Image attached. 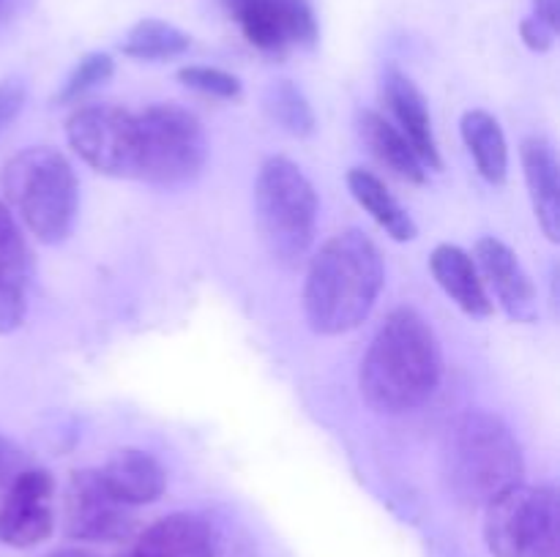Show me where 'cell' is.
Masks as SVG:
<instances>
[{
  "instance_id": "6da1fadb",
  "label": "cell",
  "mask_w": 560,
  "mask_h": 557,
  "mask_svg": "<svg viewBox=\"0 0 560 557\" xmlns=\"http://www.w3.org/2000/svg\"><path fill=\"white\" fill-rule=\"evenodd\" d=\"M443 377V355L430 322L410 306L386 317L361 360V396L386 415L410 413L430 402Z\"/></svg>"
},
{
  "instance_id": "7a4b0ae2",
  "label": "cell",
  "mask_w": 560,
  "mask_h": 557,
  "mask_svg": "<svg viewBox=\"0 0 560 557\" xmlns=\"http://www.w3.org/2000/svg\"><path fill=\"white\" fill-rule=\"evenodd\" d=\"M386 268L381 249L359 229H345L312 257L304 282L306 322L315 333L339 336L372 315Z\"/></svg>"
},
{
  "instance_id": "3957f363",
  "label": "cell",
  "mask_w": 560,
  "mask_h": 557,
  "mask_svg": "<svg viewBox=\"0 0 560 557\" xmlns=\"http://www.w3.org/2000/svg\"><path fill=\"white\" fill-rule=\"evenodd\" d=\"M443 478L448 495L468 508H487L523 484V451L512 429L487 410L459 415L443 442Z\"/></svg>"
},
{
  "instance_id": "277c9868",
  "label": "cell",
  "mask_w": 560,
  "mask_h": 557,
  "mask_svg": "<svg viewBox=\"0 0 560 557\" xmlns=\"http://www.w3.org/2000/svg\"><path fill=\"white\" fill-rule=\"evenodd\" d=\"M3 194L42 244H60L71 235L80 208V189L71 164L55 147H25L3 167Z\"/></svg>"
},
{
  "instance_id": "5b68a950",
  "label": "cell",
  "mask_w": 560,
  "mask_h": 557,
  "mask_svg": "<svg viewBox=\"0 0 560 557\" xmlns=\"http://www.w3.org/2000/svg\"><path fill=\"white\" fill-rule=\"evenodd\" d=\"M255 222L273 262L295 268L315 244L317 191L304 169L284 156H271L255 180Z\"/></svg>"
},
{
  "instance_id": "8992f818",
  "label": "cell",
  "mask_w": 560,
  "mask_h": 557,
  "mask_svg": "<svg viewBox=\"0 0 560 557\" xmlns=\"http://www.w3.org/2000/svg\"><path fill=\"white\" fill-rule=\"evenodd\" d=\"M135 178L153 186H186L202 173L208 140L200 120L178 104H153L135 112Z\"/></svg>"
},
{
  "instance_id": "52a82bcc",
  "label": "cell",
  "mask_w": 560,
  "mask_h": 557,
  "mask_svg": "<svg viewBox=\"0 0 560 557\" xmlns=\"http://www.w3.org/2000/svg\"><path fill=\"white\" fill-rule=\"evenodd\" d=\"M485 541L492 557H556V489L517 484L498 495L487 506Z\"/></svg>"
},
{
  "instance_id": "ba28073f",
  "label": "cell",
  "mask_w": 560,
  "mask_h": 557,
  "mask_svg": "<svg viewBox=\"0 0 560 557\" xmlns=\"http://www.w3.org/2000/svg\"><path fill=\"white\" fill-rule=\"evenodd\" d=\"M66 140L77 156L109 178H135V112L115 104H85L66 120Z\"/></svg>"
},
{
  "instance_id": "9c48e42d",
  "label": "cell",
  "mask_w": 560,
  "mask_h": 557,
  "mask_svg": "<svg viewBox=\"0 0 560 557\" xmlns=\"http://www.w3.org/2000/svg\"><path fill=\"white\" fill-rule=\"evenodd\" d=\"M63 530L77 541H124L135 530V513L115 500L98 470L71 473L63 500Z\"/></svg>"
},
{
  "instance_id": "30bf717a",
  "label": "cell",
  "mask_w": 560,
  "mask_h": 557,
  "mask_svg": "<svg viewBox=\"0 0 560 557\" xmlns=\"http://www.w3.org/2000/svg\"><path fill=\"white\" fill-rule=\"evenodd\" d=\"M55 530V478L42 467H22L0 495V544L31 549Z\"/></svg>"
},
{
  "instance_id": "8fae6325",
  "label": "cell",
  "mask_w": 560,
  "mask_h": 557,
  "mask_svg": "<svg viewBox=\"0 0 560 557\" xmlns=\"http://www.w3.org/2000/svg\"><path fill=\"white\" fill-rule=\"evenodd\" d=\"M238 20L246 42L268 55L290 47H315L317 16L310 0H224Z\"/></svg>"
},
{
  "instance_id": "7c38bea8",
  "label": "cell",
  "mask_w": 560,
  "mask_h": 557,
  "mask_svg": "<svg viewBox=\"0 0 560 557\" xmlns=\"http://www.w3.org/2000/svg\"><path fill=\"white\" fill-rule=\"evenodd\" d=\"M474 262L485 282L487 295L498 300L514 322H534L539 317V300L528 271L512 249L498 238H479Z\"/></svg>"
},
{
  "instance_id": "4fadbf2b",
  "label": "cell",
  "mask_w": 560,
  "mask_h": 557,
  "mask_svg": "<svg viewBox=\"0 0 560 557\" xmlns=\"http://www.w3.org/2000/svg\"><path fill=\"white\" fill-rule=\"evenodd\" d=\"M383 102H386L388 112L394 115V126L402 131L405 140L410 142V147L416 151V156L421 158L427 169H443L441 151H438L435 131H432V118L430 109H427L424 93L416 87V82L408 74H402L399 69L388 66L383 71Z\"/></svg>"
},
{
  "instance_id": "5bb4252c",
  "label": "cell",
  "mask_w": 560,
  "mask_h": 557,
  "mask_svg": "<svg viewBox=\"0 0 560 557\" xmlns=\"http://www.w3.org/2000/svg\"><path fill=\"white\" fill-rule=\"evenodd\" d=\"M129 557H217V538L206 519L170 513L142 530Z\"/></svg>"
},
{
  "instance_id": "9a60e30c",
  "label": "cell",
  "mask_w": 560,
  "mask_h": 557,
  "mask_svg": "<svg viewBox=\"0 0 560 557\" xmlns=\"http://www.w3.org/2000/svg\"><path fill=\"white\" fill-rule=\"evenodd\" d=\"M98 475H102L109 495L129 508L156 502L167 489L164 467L140 448H118L107 459V464L98 470Z\"/></svg>"
},
{
  "instance_id": "2e32d148",
  "label": "cell",
  "mask_w": 560,
  "mask_h": 557,
  "mask_svg": "<svg viewBox=\"0 0 560 557\" xmlns=\"http://www.w3.org/2000/svg\"><path fill=\"white\" fill-rule=\"evenodd\" d=\"M534 213L550 240L560 238V178L556 147L545 137H525L520 147Z\"/></svg>"
},
{
  "instance_id": "e0dca14e",
  "label": "cell",
  "mask_w": 560,
  "mask_h": 557,
  "mask_svg": "<svg viewBox=\"0 0 560 557\" xmlns=\"http://www.w3.org/2000/svg\"><path fill=\"white\" fill-rule=\"evenodd\" d=\"M430 271L443 293L470 317H490L492 298L487 295L474 257L452 244H441L430 257Z\"/></svg>"
},
{
  "instance_id": "ac0fdd59",
  "label": "cell",
  "mask_w": 560,
  "mask_h": 557,
  "mask_svg": "<svg viewBox=\"0 0 560 557\" xmlns=\"http://www.w3.org/2000/svg\"><path fill=\"white\" fill-rule=\"evenodd\" d=\"M359 134L361 140H364V145L370 147L372 156H375L388 173L397 175L399 180H408V183H424L430 169L421 164V158L416 156L410 142L405 140L402 131H399L392 120L372 112V109H364V112H359Z\"/></svg>"
},
{
  "instance_id": "d6986e66",
  "label": "cell",
  "mask_w": 560,
  "mask_h": 557,
  "mask_svg": "<svg viewBox=\"0 0 560 557\" xmlns=\"http://www.w3.org/2000/svg\"><path fill=\"white\" fill-rule=\"evenodd\" d=\"M459 131L481 178L495 186L503 183L509 175V145L501 123L485 109H470L463 115Z\"/></svg>"
},
{
  "instance_id": "ffe728a7",
  "label": "cell",
  "mask_w": 560,
  "mask_h": 557,
  "mask_svg": "<svg viewBox=\"0 0 560 557\" xmlns=\"http://www.w3.org/2000/svg\"><path fill=\"white\" fill-rule=\"evenodd\" d=\"M348 189L350 194L355 197L361 208L392 235L394 240H413L419 235V227H416L413 216L399 205L392 197V191L386 189L381 178L370 169L353 167L348 173Z\"/></svg>"
},
{
  "instance_id": "44dd1931",
  "label": "cell",
  "mask_w": 560,
  "mask_h": 557,
  "mask_svg": "<svg viewBox=\"0 0 560 557\" xmlns=\"http://www.w3.org/2000/svg\"><path fill=\"white\" fill-rule=\"evenodd\" d=\"M191 47L189 33H184L180 27L170 25L164 20H142L126 33L124 55L135 60H167L178 58L186 49Z\"/></svg>"
},
{
  "instance_id": "7402d4cb",
  "label": "cell",
  "mask_w": 560,
  "mask_h": 557,
  "mask_svg": "<svg viewBox=\"0 0 560 557\" xmlns=\"http://www.w3.org/2000/svg\"><path fill=\"white\" fill-rule=\"evenodd\" d=\"M262 107H266L268 118L279 126L282 131L293 137H310L315 134V112H312L310 102L290 80H273L262 93Z\"/></svg>"
},
{
  "instance_id": "603a6c76",
  "label": "cell",
  "mask_w": 560,
  "mask_h": 557,
  "mask_svg": "<svg viewBox=\"0 0 560 557\" xmlns=\"http://www.w3.org/2000/svg\"><path fill=\"white\" fill-rule=\"evenodd\" d=\"M0 276L22 284H27L31 276V251L5 202H0Z\"/></svg>"
},
{
  "instance_id": "cb8c5ba5",
  "label": "cell",
  "mask_w": 560,
  "mask_h": 557,
  "mask_svg": "<svg viewBox=\"0 0 560 557\" xmlns=\"http://www.w3.org/2000/svg\"><path fill=\"white\" fill-rule=\"evenodd\" d=\"M115 63L107 52H88L85 58H80V63L71 69V74L66 76L63 87L55 96V104H74L85 96L88 91H93L96 85L107 82L113 76Z\"/></svg>"
},
{
  "instance_id": "d4e9b609",
  "label": "cell",
  "mask_w": 560,
  "mask_h": 557,
  "mask_svg": "<svg viewBox=\"0 0 560 557\" xmlns=\"http://www.w3.org/2000/svg\"><path fill=\"white\" fill-rule=\"evenodd\" d=\"M178 80L186 87H191V91L202 93V96L222 98V102H235L244 93L238 76L228 74L222 69H213V66H184L178 71Z\"/></svg>"
},
{
  "instance_id": "484cf974",
  "label": "cell",
  "mask_w": 560,
  "mask_h": 557,
  "mask_svg": "<svg viewBox=\"0 0 560 557\" xmlns=\"http://www.w3.org/2000/svg\"><path fill=\"white\" fill-rule=\"evenodd\" d=\"M25 284L0 276V333L16 331L25 320Z\"/></svg>"
},
{
  "instance_id": "4316f807",
  "label": "cell",
  "mask_w": 560,
  "mask_h": 557,
  "mask_svg": "<svg viewBox=\"0 0 560 557\" xmlns=\"http://www.w3.org/2000/svg\"><path fill=\"white\" fill-rule=\"evenodd\" d=\"M25 85L20 80H3L0 82V134L20 118L25 109Z\"/></svg>"
},
{
  "instance_id": "83f0119b",
  "label": "cell",
  "mask_w": 560,
  "mask_h": 557,
  "mask_svg": "<svg viewBox=\"0 0 560 557\" xmlns=\"http://www.w3.org/2000/svg\"><path fill=\"white\" fill-rule=\"evenodd\" d=\"M520 36H523V42L528 44L534 52H547V49L552 47V42H556L558 33L552 31V27H547L541 20H536L534 14H530V16H525L523 22H520Z\"/></svg>"
},
{
  "instance_id": "f1b7e54d",
  "label": "cell",
  "mask_w": 560,
  "mask_h": 557,
  "mask_svg": "<svg viewBox=\"0 0 560 557\" xmlns=\"http://www.w3.org/2000/svg\"><path fill=\"white\" fill-rule=\"evenodd\" d=\"M25 467V459L22 451L9 440V437L0 435V495L5 491V486L14 481V475Z\"/></svg>"
},
{
  "instance_id": "f546056e",
  "label": "cell",
  "mask_w": 560,
  "mask_h": 557,
  "mask_svg": "<svg viewBox=\"0 0 560 557\" xmlns=\"http://www.w3.org/2000/svg\"><path fill=\"white\" fill-rule=\"evenodd\" d=\"M534 16L558 33V27H560V0H534Z\"/></svg>"
},
{
  "instance_id": "4dcf8cb0",
  "label": "cell",
  "mask_w": 560,
  "mask_h": 557,
  "mask_svg": "<svg viewBox=\"0 0 560 557\" xmlns=\"http://www.w3.org/2000/svg\"><path fill=\"white\" fill-rule=\"evenodd\" d=\"M47 557H98L93 555V552H82V549H60V552H52V555Z\"/></svg>"
},
{
  "instance_id": "1f68e13d",
  "label": "cell",
  "mask_w": 560,
  "mask_h": 557,
  "mask_svg": "<svg viewBox=\"0 0 560 557\" xmlns=\"http://www.w3.org/2000/svg\"><path fill=\"white\" fill-rule=\"evenodd\" d=\"M11 3H14V0H0V20H3V16L9 14V11H11Z\"/></svg>"
}]
</instances>
